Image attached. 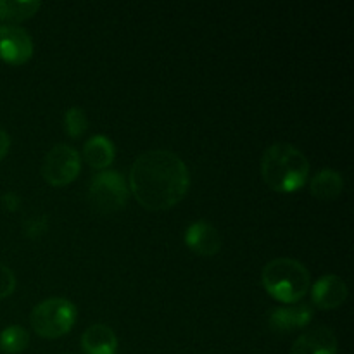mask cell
I'll return each instance as SVG.
<instances>
[{
    "label": "cell",
    "instance_id": "7",
    "mask_svg": "<svg viewBox=\"0 0 354 354\" xmlns=\"http://www.w3.org/2000/svg\"><path fill=\"white\" fill-rule=\"evenodd\" d=\"M33 55V40L26 30L16 24L0 26V59L9 64H24Z\"/></svg>",
    "mask_w": 354,
    "mask_h": 354
},
{
    "label": "cell",
    "instance_id": "11",
    "mask_svg": "<svg viewBox=\"0 0 354 354\" xmlns=\"http://www.w3.org/2000/svg\"><path fill=\"white\" fill-rule=\"evenodd\" d=\"M313 318V308L310 304L277 308L270 313V325L277 332H290L306 327Z\"/></svg>",
    "mask_w": 354,
    "mask_h": 354
},
{
    "label": "cell",
    "instance_id": "8",
    "mask_svg": "<svg viewBox=\"0 0 354 354\" xmlns=\"http://www.w3.org/2000/svg\"><path fill=\"white\" fill-rule=\"evenodd\" d=\"M348 299V286L341 277L328 273L318 279L311 289V301L320 310H335Z\"/></svg>",
    "mask_w": 354,
    "mask_h": 354
},
{
    "label": "cell",
    "instance_id": "2",
    "mask_svg": "<svg viewBox=\"0 0 354 354\" xmlns=\"http://www.w3.org/2000/svg\"><path fill=\"white\" fill-rule=\"evenodd\" d=\"M261 176L275 192H296L308 182L310 161L290 144L270 145L261 159Z\"/></svg>",
    "mask_w": 354,
    "mask_h": 354
},
{
    "label": "cell",
    "instance_id": "5",
    "mask_svg": "<svg viewBox=\"0 0 354 354\" xmlns=\"http://www.w3.org/2000/svg\"><path fill=\"white\" fill-rule=\"evenodd\" d=\"M127 180L121 173L102 171L93 176L88 187V203L100 214H113L124 209L128 203Z\"/></svg>",
    "mask_w": 354,
    "mask_h": 354
},
{
    "label": "cell",
    "instance_id": "3",
    "mask_svg": "<svg viewBox=\"0 0 354 354\" xmlns=\"http://www.w3.org/2000/svg\"><path fill=\"white\" fill-rule=\"evenodd\" d=\"M261 282L273 299L279 303L294 304L308 294L311 277L306 266L297 259L277 258L263 268Z\"/></svg>",
    "mask_w": 354,
    "mask_h": 354
},
{
    "label": "cell",
    "instance_id": "21",
    "mask_svg": "<svg viewBox=\"0 0 354 354\" xmlns=\"http://www.w3.org/2000/svg\"><path fill=\"white\" fill-rule=\"evenodd\" d=\"M10 147V137L3 130H0V161L7 156Z\"/></svg>",
    "mask_w": 354,
    "mask_h": 354
},
{
    "label": "cell",
    "instance_id": "9",
    "mask_svg": "<svg viewBox=\"0 0 354 354\" xmlns=\"http://www.w3.org/2000/svg\"><path fill=\"white\" fill-rule=\"evenodd\" d=\"M185 244L199 256H216L221 249V237L207 221H194L185 230Z\"/></svg>",
    "mask_w": 354,
    "mask_h": 354
},
{
    "label": "cell",
    "instance_id": "19",
    "mask_svg": "<svg viewBox=\"0 0 354 354\" xmlns=\"http://www.w3.org/2000/svg\"><path fill=\"white\" fill-rule=\"evenodd\" d=\"M47 216H33V218H28L26 221H24V234H26V237L30 239H38L41 237V235L47 232L48 228V223H47Z\"/></svg>",
    "mask_w": 354,
    "mask_h": 354
},
{
    "label": "cell",
    "instance_id": "12",
    "mask_svg": "<svg viewBox=\"0 0 354 354\" xmlns=\"http://www.w3.org/2000/svg\"><path fill=\"white\" fill-rule=\"evenodd\" d=\"M82 348L86 354H116L118 337L107 325H92L83 332Z\"/></svg>",
    "mask_w": 354,
    "mask_h": 354
},
{
    "label": "cell",
    "instance_id": "6",
    "mask_svg": "<svg viewBox=\"0 0 354 354\" xmlns=\"http://www.w3.org/2000/svg\"><path fill=\"white\" fill-rule=\"evenodd\" d=\"M82 169V158L78 151L66 144H59L47 152L41 162V176L48 185H69Z\"/></svg>",
    "mask_w": 354,
    "mask_h": 354
},
{
    "label": "cell",
    "instance_id": "17",
    "mask_svg": "<svg viewBox=\"0 0 354 354\" xmlns=\"http://www.w3.org/2000/svg\"><path fill=\"white\" fill-rule=\"evenodd\" d=\"M64 128L69 137L78 138L88 128V120L82 107H69L64 114Z\"/></svg>",
    "mask_w": 354,
    "mask_h": 354
},
{
    "label": "cell",
    "instance_id": "4",
    "mask_svg": "<svg viewBox=\"0 0 354 354\" xmlns=\"http://www.w3.org/2000/svg\"><path fill=\"white\" fill-rule=\"evenodd\" d=\"M76 322V308L64 297H50L33 308L31 328L44 339H57L68 334Z\"/></svg>",
    "mask_w": 354,
    "mask_h": 354
},
{
    "label": "cell",
    "instance_id": "16",
    "mask_svg": "<svg viewBox=\"0 0 354 354\" xmlns=\"http://www.w3.org/2000/svg\"><path fill=\"white\" fill-rule=\"evenodd\" d=\"M30 344V334L19 325H10L0 332V349L6 354H19Z\"/></svg>",
    "mask_w": 354,
    "mask_h": 354
},
{
    "label": "cell",
    "instance_id": "1",
    "mask_svg": "<svg viewBox=\"0 0 354 354\" xmlns=\"http://www.w3.org/2000/svg\"><path fill=\"white\" fill-rule=\"evenodd\" d=\"M128 185L145 209L165 211L176 206L189 192V168L175 152L154 149L135 159Z\"/></svg>",
    "mask_w": 354,
    "mask_h": 354
},
{
    "label": "cell",
    "instance_id": "15",
    "mask_svg": "<svg viewBox=\"0 0 354 354\" xmlns=\"http://www.w3.org/2000/svg\"><path fill=\"white\" fill-rule=\"evenodd\" d=\"M40 9V2H23V0H0V19L19 21L30 19Z\"/></svg>",
    "mask_w": 354,
    "mask_h": 354
},
{
    "label": "cell",
    "instance_id": "20",
    "mask_svg": "<svg viewBox=\"0 0 354 354\" xmlns=\"http://www.w3.org/2000/svg\"><path fill=\"white\" fill-rule=\"evenodd\" d=\"M2 204H3V207H6V209L16 211L17 206H19V197H17L14 192H7V194H3Z\"/></svg>",
    "mask_w": 354,
    "mask_h": 354
},
{
    "label": "cell",
    "instance_id": "13",
    "mask_svg": "<svg viewBox=\"0 0 354 354\" xmlns=\"http://www.w3.org/2000/svg\"><path fill=\"white\" fill-rule=\"evenodd\" d=\"M114 156H116L114 144L104 135H95L86 140L85 147H83V158H85L86 165L92 166L93 169H106L107 166L113 165Z\"/></svg>",
    "mask_w": 354,
    "mask_h": 354
},
{
    "label": "cell",
    "instance_id": "14",
    "mask_svg": "<svg viewBox=\"0 0 354 354\" xmlns=\"http://www.w3.org/2000/svg\"><path fill=\"white\" fill-rule=\"evenodd\" d=\"M310 189L313 197H317V199H337L342 190H344V180H342L341 173L334 171V169H322L313 176Z\"/></svg>",
    "mask_w": 354,
    "mask_h": 354
},
{
    "label": "cell",
    "instance_id": "18",
    "mask_svg": "<svg viewBox=\"0 0 354 354\" xmlns=\"http://www.w3.org/2000/svg\"><path fill=\"white\" fill-rule=\"evenodd\" d=\"M16 289V275L9 266L0 263V301L9 297Z\"/></svg>",
    "mask_w": 354,
    "mask_h": 354
},
{
    "label": "cell",
    "instance_id": "10",
    "mask_svg": "<svg viewBox=\"0 0 354 354\" xmlns=\"http://www.w3.org/2000/svg\"><path fill=\"white\" fill-rule=\"evenodd\" d=\"M290 354H337V337L327 327H317L299 335Z\"/></svg>",
    "mask_w": 354,
    "mask_h": 354
}]
</instances>
